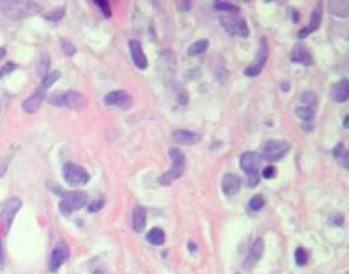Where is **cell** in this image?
<instances>
[{"label":"cell","instance_id":"obj_44","mask_svg":"<svg viewBox=\"0 0 349 274\" xmlns=\"http://www.w3.org/2000/svg\"><path fill=\"white\" fill-rule=\"evenodd\" d=\"M235 274H240V273H235Z\"/></svg>","mask_w":349,"mask_h":274},{"label":"cell","instance_id":"obj_30","mask_svg":"<svg viewBox=\"0 0 349 274\" xmlns=\"http://www.w3.org/2000/svg\"><path fill=\"white\" fill-rule=\"evenodd\" d=\"M295 261L298 266H304L308 262V255L304 248H298L295 252Z\"/></svg>","mask_w":349,"mask_h":274},{"label":"cell","instance_id":"obj_40","mask_svg":"<svg viewBox=\"0 0 349 274\" xmlns=\"http://www.w3.org/2000/svg\"><path fill=\"white\" fill-rule=\"evenodd\" d=\"M3 267H4V254H3L1 238H0V269H3Z\"/></svg>","mask_w":349,"mask_h":274},{"label":"cell","instance_id":"obj_22","mask_svg":"<svg viewBox=\"0 0 349 274\" xmlns=\"http://www.w3.org/2000/svg\"><path fill=\"white\" fill-rule=\"evenodd\" d=\"M322 20H323V6L322 4L318 3L316 7L314 9V12L310 16V25L308 27V29L310 30L311 33H314L318 29L320 24H322Z\"/></svg>","mask_w":349,"mask_h":274},{"label":"cell","instance_id":"obj_19","mask_svg":"<svg viewBox=\"0 0 349 274\" xmlns=\"http://www.w3.org/2000/svg\"><path fill=\"white\" fill-rule=\"evenodd\" d=\"M331 97L339 103L346 102L349 98V81L343 79L334 84L331 89Z\"/></svg>","mask_w":349,"mask_h":274},{"label":"cell","instance_id":"obj_15","mask_svg":"<svg viewBox=\"0 0 349 274\" xmlns=\"http://www.w3.org/2000/svg\"><path fill=\"white\" fill-rule=\"evenodd\" d=\"M172 138L178 145H194L202 140V135L197 132L186 129H175L172 132Z\"/></svg>","mask_w":349,"mask_h":274},{"label":"cell","instance_id":"obj_27","mask_svg":"<svg viewBox=\"0 0 349 274\" xmlns=\"http://www.w3.org/2000/svg\"><path fill=\"white\" fill-rule=\"evenodd\" d=\"M60 77H61V73L59 71H53L51 73H49L45 77L42 78V81L39 86L47 90L53 83H55L60 79Z\"/></svg>","mask_w":349,"mask_h":274},{"label":"cell","instance_id":"obj_4","mask_svg":"<svg viewBox=\"0 0 349 274\" xmlns=\"http://www.w3.org/2000/svg\"><path fill=\"white\" fill-rule=\"evenodd\" d=\"M49 102L55 107L80 110L86 106L87 98L84 94L78 91L69 90L52 93L49 98Z\"/></svg>","mask_w":349,"mask_h":274},{"label":"cell","instance_id":"obj_38","mask_svg":"<svg viewBox=\"0 0 349 274\" xmlns=\"http://www.w3.org/2000/svg\"><path fill=\"white\" fill-rule=\"evenodd\" d=\"M16 69H17V64H15L13 63H7L6 64L3 65L1 69H0V78H1L2 76H4L5 74L11 73Z\"/></svg>","mask_w":349,"mask_h":274},{"label":"cell","instance_id":"obj_10","mask_svg":"<svg viewBox=\"0 0 349 274\" xmlns=\"http://www.w3.org/2000/svg\"><path fill=\"white\" fill-rule=\"evenodd\" d=\"M107 106H117L123 110H127L132 106V97L124 90H115L109 92L103 98Z\"/></svg>","mask_w":349,"mask_h":274},{"label":"cell","instance_id":"obj_13","mask_svg":"<svg viewBox=\"0 0 349 274\" xmlns=\"http://www.w3.org/2000/svg\"><path fill=\"white\" fill-rule=\"evenodd\" d=\"M129 50L135 67L139 70H146L149 65V61L141 43L136 39H131L129 41Z\"/></svg>","mask_w":349,"mask_h":274},{"label":"cell","instance_id":"obj_24","mask_svg":"<svg viewBox=\"0 0 349 274\" xmlns=\"http://www.w3.org/2000/svg\"><path fill=\"white\" fill-rule=\"evenodd\" d=\"M208 47H209V41L207 39L198 40L195 43H193L190 47H188L187 53L191 56L199 55V54L206 52L207 49H208Z\"/></svg>","mask_w":349,"mask_h":274},{"label":"cell","instance_id":"obj_37","mask_svg":"<svg viewBox=\"0 0 349 274\" xmlns=\"http://www.w3.org/2000/svg\"><path fill=\"white\" fill-rule=\"evenodd\" d=\"M277 170L273 166H267L263 169L262 171V176L266 179H271L276 176Z\"/></svg>","mask_w":349,"mask_h":274},{"label":"cell","instance_id":"obj_33","mask_svg":"<svg viewBox=\"0 0 349 274\" xmlns=\"http://www.w3.org/2000/svg\"><path fill=\"white\" fill-rule=\"evenodd\" d=\"M266 205V200H264L262 195H254L251 200H250V208L253 211H259L261 210L262 208Z\"/></svg>","mask_w":349,"mask_h":274},{"label":"cell","instance_id":"obj_23","mask_svg":"<svg viewBox=\"0 0 349 274\" xmlns=\"http://www.w3.org/2000/svg\"><path fill=\"white\" fill-rule=\"evenodd\" d=\"M295 114L304 123H311L316 117V111L315 108L308 106H301L295 109Z\"/></svg>","mask_w":349,"mask_h":274},{"label":"cell","instance_id":"obj_7","mask_svg":"<svg viewBox=\"0 0 349 274\" xmlns=\"http://www.w3.org/2000/svg\"><path fill=\"white\" fill-rule=\"evenodd\" d=\"M268 56H269L268 41L266 37H262L260 42H259L258 52H257L256 58L250 65H248V67L245 69V71H244L245 76H247L249 78L258 77L259 75L262 73L264 67H266L267 60H268Z\"/></svg>","mask_w":349,"mask_h":274},{"label":"cell","instance_id":"obj_42","mask_svg":"<svg viewBox=\"0 0 349 274\" xmlns=\"http://www.w3.org/2000/svg\"><path fill=\"white\" fill-rule=\"evenodd\" d=\"M348 118H349V117H348V116H346V117H345V119H344V122H343V126H344V128H345V129H347V128H348V120H349Z\"/></svg>","mask_w":349,"mask_h":274},{"label":"cell","instance_id":"obj_16","mask_svg":"<svg viewBox=\"0 0 349 274\" xmlns=\"http://www.w3.org/2000/svg\"><path fill=\"white\" fill-rule=\"evenodd\" d=\"M264 252V242L262 239H257L250 248V251L247 255V258L244 262V268L246 270L252 269L255 264L261 259Z\"/></svg>","mask_w":349,"mask_h":274},{"label":"cell","instance_id":"obj_2","mask_svg":"<svg viewBox=\"0 0 349 274\" xmlns=\"http://www.w3.org/2000/svg\"><path fill=\"white\" fill-rule=\"evenodd\" d=\"M52 192L62 197V202L60 203L59 208L62 214L65 216H68L74 211L82 209L88 203V195L84 192H66L58 185L52 188Z\"/></svg>","mask_w":349,"mask_h":274},{"label":"cell","instance_id":"obj_11","mask_svg":"<svg viewBox=\"0 0 349 274\" xmlns=\"http://www.w3.org/2000/svg\"><path fill=\"white\" fill-rule=\"evenodd\" d=\"M46 96L47 90L38 86V88L35 90L33 94H31L29 97L23 101L22 109L24 110V112L28 113V114H34V113H36L41 107L42 102L46 98Z\"/></svg>","mask_w":349,"mask_h":274},{"label":"cell","instance_id":"obj_28","mask_svg":"<svg viewBox=\"0 0 349 274\" xmlns=\"http://www.w3.org/2000/svg\"><path fill=\"white\" fill-rule=\"evenodd\" d=\"M65 16V9L64 8H56L53 9V11L47 13L43 16V17L47 22H51V23H58L60 22L62 18Z\"/></svg>","mask_w":349,"mask_h":274},{"label":"cell","instance_id":"obj_6","mask_svg":"<svg viewBox=\"0 0 349 274\" xmlns=\"http://www.w3.org/2000/svg\"><path fill=\"white\" fill-rule=\"evenodd\" d=\"M291 145L286 140L271 139L266 143L262 149V155L260 156L263 160L267 162H277L282 160L290 152Z\"/></svg>","mask_w":349,"mask_h":274},{"label":"cell","instance_id":"obj_5","mask_svg":"<svg viewBox=\"0 0 349 274\" xmlns=\"http://www.w3.org/2000/svg\"><path fill=\"white\" fill-rule=\"evenodd\" d=\"M220 23L224 31L233 37L247 38L250 34L249 27L246 21L239 15H228L221 16Z\"/></svg>","mask_w":349,"mask_h":274},{"label":"cell","instance_id":"obj_20","mask_svg":"<svg viewBox=\"0 0 349 274\" xmlns=\"http://www.w3.org/2000/svg\"><path fill=\"white\" fill-rule=\"evenodd\" d=\"M147 210L144 207H137L132 215V227L137 233L144 231L147 224Z\"/></svg>","mask_w":349,"mask_h":274},{"label":"cell","instance_id":"obj_29","mask_svg":"<svg viewBox=\"0 0 349 274\" xmlns=\"http://www.w3.org/2000/svg\"><path fill=\"white\" fill-rule=\"evenodd\" d=\"M301 100H302L304 103H306V106L315 108L316 106H317L318 103V97L316 94L313 91H306L301 94Z\"/></svg>","mask_w":349,"mask_h":274},{"label":"cell","instance_id":"obj_12","mask_svg":"<svg viewBox=\"0 0 349 274\" xmlns=\"http://www.w3.org/2000/svg\"><path fill=\"white\" fill-rule=\"evenodd\" d=\"M261 157L255 152H246L240 158V167L246 175L258 174Z\"/></svg>","mask_w":349,"mask_h":274},{"label":"cell","instance_id":"obj_41","mask_svg":"<svg viewBox=\"0 0 349 274\" xmlns=\"http://www.w3.org/2000/svg\"><path fill=\"white\" fill-rule=\"evenodd\" d=\"M187 100H188V97L186 96V93H182L181 96H179L178 101H179V103H181V105H186Z\"/></svg>","mask_w":349,"mask_h":274},{"label":"cell","instance_id":"obj_1","mask_svg":"<svg viewBox=\"0 0 349 274\" xmlns=\"http://www.w3.org/2000/svg\"><path fill=\"white\" fill-rule=\"evenodd\" d=\"M42 6L32 1H16V0H2L0 1V13L13 22H20L24 18L39 14Z\"/></svg>","mask_w":349,"mask_h":274},{"label":"cell","instance_id":"obj_17","mask_svg":"<svg viewBox=\"0 0 349 274\" xmlns=\"http://www.w3.org/2000/svg\"><path fill=\"white\" fill-rule=\"evenodd\" d=\"M291 61L303 65H311L314 64V55L305 44H297L292 51Z\"/></svg>","mask_w":349,"mask_h":274},{"label":"cell","instance_id":"obj_31","mask_svg":"<svg viewBox=\"0 0 349 274\" xmlns=\"http://www.w3.org/2000/svg\"><path fill=\"white\" fill-rule=\"evenodd\" d=\"M60 43H61V48L65 53V55L73 56L75 53H76V48H75V46L68 39L61 38Z\"/></svg>","mask_w":349,"mask_h":274},{"label":"cell","instance_id":"obj_36","mask_svg":"<svg viewBox=\"0 0 349 274\" xmlns=\"http://www.w3.org/2000/svg\"><path fill=\"white\" fill-rule=\"evenodd\" d=\"M246 180H245V184H246L247 187H255L259 181L260 178L258 176V174H253V175H246Z\"/></svg>","mask_w":349,"mask_h":274},{"label":"cell","instance_id":"obj_34","mask_svg":"<svg viewBox=\"0 0 349 274\" xmlns=\"http://www.w3.org/2000/svg\"><path fill=\"white\" fill-rule=\"evenodd\" d=\"M93 2L100 7L101 14L106 18H110L112 16V9L110 7L109 1H106V0H94Z\"/></svg>","mask_w":349,"mask_h":274},{"label":"cell","instance_id":"obj_18","mask_svg":"<svg viewBox=\"0 0 349 274\" xmlns=\"http://www.w3.org/2000/svg\"><path fill=\"white\" fill-rule=\"evenodd\" d=\"M221 186H222V192L224 193L225 195H228V196L234 195V194H237L241 190L242 180L238 175L233 174V173H228V174H225L222 178Z\"/></svg>","mask_w":349,"mask_h":274},{"label":"cell","instance_id":"obj_21","mask_svg":"<svg viewBox=\"0 0 349 274\" xmlns=\"http://www.w3.org/2000/svg\"><path fill=\"white\" fill-rule=\"evenodd\" d=\"M147 241L153 245H162L166 241V235L163 229L155 227L147 234Z\"/></svg>","mask_w":349,"mask_h":274},{"label":"cell","instance_id":"obj_3","mask_svg":"<svg viewBox=\"0 0 349 274\" xmlns=\"http://www.w3.org/2000/svg\"><path fill=\"white\" fill-rule=\"evenodd\" d=\"M168 155L172 161L171 169L158 178L159 184L163 186L170 185L173 181L181 178L185 170V156L182 149L177 147H171L168 150Z\"/></svg>","mask_w":349,"mask_h":274},{"label":"cell","instance_id":"obj_8","mask_svg":"<svg viewBox=\"0 0 349 274\" xmlns=\"http://www.w3.org/2000/svg\"><path fill=\"white\" fill-rule=\"evenodd\" d=\"M63 177L64 180L72 186L85 185L90 179V175L85 168L74 163L65 164Z\"/></svg>","mask_w":349,"mask_h":274},{"label":"cell","instance_id":"obj_26","mask_svg":"<svg viewBox=\"0 0 349 274\" xmlns=\"http://www.w3.org/2000/svg\"><path fill=\"white\" fill-rule=\"evenodd\" d=\"M214 7L219 12L228 13L229 15H239L240 7L228 1H216Z\"/></svg>","mask_w":349,"mask_h":274},{"label":"cell","instance_id":"obj_35","mask_svg":"<svg viewBox=\"0 0 349 274\" xmlns=\"http://www.w3.org/2000/svg\"><path fill=\"white\" fill-rule=\"evenodd\" d=\"M334 156L337 158V159H341L343 160L345 162V167H347V162H348V154L345 150V147H344V145L342 143L339 144L335 149H334Z\"/></svg>","mask_w":349,"mask_h":274},{"label":"cell","instance_id":"obj_25","mask_svg":"<svg viewBox=\"0 0 349 274\" xmlns=\"http://www.w3.org/2000/svg\"><path fill=\"white\" fill-rule=\"evenodd\" d=\"M50 64V55L46 52H41L38 60V64H37V72H38V75L41 78L45 77L46 75L49 74Z\"/></svg>","mask_w":349,"mask_h":274},{"label":"cell","instance_id":"obj_39","mask_svg":"<svg viewBox=\"0 0 349 274\" xmlns=\"http://www.w3.org/2000/svg\"><path fill=\"white\" fill-rule=\"evenodd\" d=\"M311 34L310 30L308 29V27H304L302 29H300L297 33V37L299 39H305L306 37H308Z\"/></svg>","mask_w":349,"mask_h":274},{"label":"cell","instance_id":"obj_9","mask_svg":"<svg viewBox=\"0 0 349 274\" xmlns=\"http://www.w3.org/2000/svg\"><path fill=\"white\" fill-rule=\"evenodd\" d=\"M21 207H22V200L20 197L17 196L9 198L3 206L1 214H0V218H1L5 233L9 231V228H11V226L14 222L15 217L17 213L20 211Z\"/></svg>","mask_w":349,"mask_h":274},{"label":"cell","instance_id":"obj_43","mask_svg":"<svg viewBox=\"0 0 349 274\" xmlns=\"http://www.w3.org/2000/svg\"><path fill=\"white\" fill-rule=\"evenodd\" d=\"M4 55H5V49L4 48H0V59H2Z\"/></svg>","mask_w":349,"mask_h":274},{"label":"cell","instance_id":"obj_32","mask_svg":"<svg viewBox=\"0 0 349 274\" xmlns=\"http://www.w3.org/2000/svg\"><path fill=\"white\" fill-rule=\"evenodd\" d=\"M105 204H106V201H105V197L103 196H100L98 198H96V200H93L89 206H88V212L89 213H97L99 211H100L103 207H105Z\"/></svg>","mask_w":349,"mask_h":274},{"label":"cell","instance_id":"obj_14","mask_svg":"<svg viewBox=\"0 0 349 274\" xmlns=\"http://www.w3.org/2000/svg\"><path fill=\"white\" fill-rule=\"evenodd\" d=\"M70 253L68 250V247L65 244H60L58 247H55L50 255V272L54 273L58 271L63 264L69 259Z\"/></svg>","mask_w":349,"mask_h":274}]
</instances>
